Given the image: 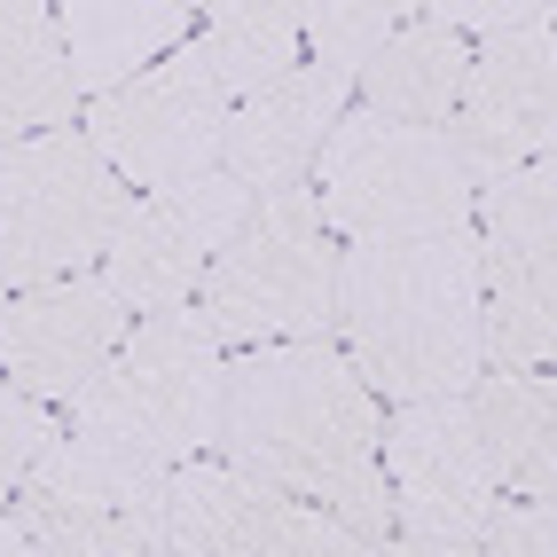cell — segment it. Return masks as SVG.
<instances>
[{
  "instance_id": "21",
  "label": "cell",
  "mask_w": 557,
  "mask_h": 557,
  "mask_svg": "<svg viewBox=\"0 0 557 557\" xmlns=\"http://www.w3.org/2000/svg\"><path fill=\"white\" fill-rule=\"evenodd\" d=\"M408 24L400 0H299V48H314V71L330 79H361L377 48Z\"/></svg>"
},
{
  "instance_id": "22",
  "label": "cell",
  "mask_w": 557,
  "mask_h": 557,
  "mask_svg": "<svg viewBox=\"0 0 557 557\" xmlns=\"http://www.w3.org/2000/svg\"><path fill=\"white\" fill-rule=\"evenodd\" d=\"M48 440H55V417H48V408L0 385V510L16 503V487H24V471H32V456H40Z\"/></svg>"
},
{
  "instance_id": "20",
  "label": "cell",
  "mask_w": 557,
  "mask_h": 557,
  "mask_svg": "<svg viewBox=\"0 0 557 557\" xmlns=\"http://www.w3.org/2000/svg\"><path fill=\"white\" fill-rule=\"evenodd\" d=\"M197 55L212 63V79L228 87V102L275 87L283 71H299V0H228V9L197 16Z\"/></svg>"
},
{
  "instance_id": "3",
  "label": "cell",
  "mask_w": 557,
  "mask_h": 557,
  "mask_svg": "<svg viewBox=\"0 0 557 557\" xmlns=\"http://www.w3.org/2000/svg\"><path fill=\"white\" fill-rule=\"evenodd\" d=\"M220 400H228V354L205 307L134 314L119 354L71 393V432L95 448H119L134 463H197L220 440Z\"/></svg>"
},
{
  "instance_id": "12",
  "label": "cell",
  "mask_w": 557,
  "mask_h": 557,
  "mask_svg": "<svg viewBox=\"0 0 557 557\" xmlns=\"http://www.w3.org/2000/svg\"><path fill=\"white\" fill-rule=\"evenodd\" d=\"M440 134L456 141L471 181H495V173L549 158V141H557V24L479 40Z\"/></svg>"
},
{
  "instance_id": "8",
  "label": "cell",
  "mask_w": 557,
  "mask_h": 557,
  "mask_svg": "<svg viewBox=\"0 0 557 557\" xmlns=\"http://www.w3.org/2000/svg\"><path fill=\"white\" fill-rule=\"evenodd\" d=\"M228 87L212 79V63L197 55V40L150 63L141 79L110 87L79 110V134L102 150V165L126 189H165V181H197L220 165V134H228Z\"/></svg>"
},
{
  "instance_id": "13",
  "label": "cell",
  "mask_w": 557,
  "mask_h": 557,
  "mask_svg": "<svg viewBox=\"0 0 557 557\" xmlns=\"http://www.w3.org/2000/svg\"><path fill=\"white\" fill-rule=\"evenodd\" d=\"M126 307L110 299L102 275H71V283H40V290H9L0 299V385L24 400H63L79 393L95 369L119 354L126 338Z\"/></svg>"
},
{
  "instance_id": "9",
  "label": "cell",
  "mask_w": 557,
  "mask_h": 557,
  "mask_svg": "<svg viewBox=\"0 0 557 557\" xmlns=\"http://www.w3.org/2000/svg\"><path fill=\"white\" fill-rule=\"evenodd\" d=\"M251 212V189L236 173H197V181H165V189H141L119 220V236H110L102 251V283L110 299H119L126 314H165V307H189L205 268L220 259V244H228L244 228Z\"/></svg>"
},
{
  "instance_id": "10",
  "label": "cell",
  "mask_w": 557,
  "mask_h": 557,
  "mask_svg": "<svg viewBox=\"0 0 557 557\" xmlns=\"http://www.w3.org/2000/svg\"><path fill=\"white\" fill-rule=\"evenodd\" d=\"M377 471H385V503H393V527L417 534V542H479L487 510L503 503L495 487V463L471 432V408L463 400H408L385 417L377 440Z\"/></svg>"
},
{
  "instance_id": "4",
  "label": "cell",
  "mask_w": 557,
  "mask_h": 557,
  "mask_svg": "<svg viewBox=\"0 0 557 557\" xmlns=\"http://www.w3.org/2000/svg\"><path fill=\"white\" fill-rule=\"evenodd\" d=\"M338 236L322 228L314 189L251 197L244 228L220 244L197 283V307L220 330V346H322L338 330Z\"/></svg>"
},
{
  "instance_id": "24",
  "label": "cell",
  "mask_w": 557,
  "mask_h": 557,
  "mask_svg": "<svg viewBox=\"0 0 557 557\" xmlns=\"http://www.w3.org/2000/svg\"><path fill=\"white\" fill-rule=\"evenodd\" d=\"M440 16H448V24L463 32V40H471V32L503 40V32H549V24H557L549 9H510V0H487V9H440Z\"/></svg>"
},
{
  "instance_id": "28",
  "label": "cell",
  "mask_w": 557,
  "mask_h": 557,
  "mask_svg": "<svg viewBox=\"0 0 557 557\" xmlns=\"http://www.w3.org/2000/svg\"><path fill=\"white\" fill-rule=\"evenodd\" d=\"M0 299H9V283H0Z\"/></svg>"
},
{
  "instance_id": "16",
  "label": "cell",
  "mask_w": 557,
  "mask_h": 557,
  "mask_svg": "<svg viewBox=\"0 0 557 557\" xmlns=\"http://www.w3.org/2000/svg\"><path fill=\"white\" fill-rule=\"evenodd\" d=\"M471 432L495 463V487L518 503H549L557 479V385L549 369H487L471 393Z\"/></svg>"
},
{
  "instance_id": "6",
  "label": "cell",
  "mask_w": 557,
  "mask_h": 557,
  "mask_svg": "<svg viewBox=\"0 0 557 557\" xmlns=\"http://www.w3.org/2000/svg\"><path fill=\"white\" fill-rule=\"evenodd\" d=\"M134 189L102 165V150L63 126L0 150V283L40 290L102 268Z\"/></svg>"
},
{
  "instance_id": "15",
  "label": "cell",
  "mask_w": 557,
  "mask_h": 557,
  "mask_svg": "<svg viewBox=\"0 0 557 557\" xmlns=\"http://www.w3.org/2000/svg\"><path fill=\"white\" fill-rule=\"evenodd\" d=\"M197 16L205 9H189V0H63L55 32H63L79 102H95L110 87L141 79L150 63L181 55V48L197 40Z\"/></svg>"
},
{
  "instance_id": "5",
  "label": "cell",
  "mask_w": 557,
  "mask_h": 557,
  "mask_svg": "<svg viewBox=\"0 0 557 557\" xmlns=\"http://www.w3.org/2000/svg\"><path fill=\"white\" fill-rule=\"evenodd\" d=\"M322 205V228L346 244H408V236H448L471 220L479 181L463 173L456 141L440 126H393L346 110L330 126L322 158L307 173Z\"/></svg>"
},
{
  "instance_id": "18",
  "label": "cell",
  "mask_w": 557,
  "mask_h": 557,
  "mask_svg": "<svg viewBox=\"0 0 557 557\" xmlns=\"http://www.w3.org/2000/svg\"><path fill=\"white\" fill-rule=\"evenodd\" d=\"M471 244H479V290L495 283H557V165L534 158L518 173L479 181L471 197Z\"/></svg>"
},
{
  "instance_id": "26",
  "label": "cell",
  "mask_w": 557,
  "mask_h": 557,
  "mask_svg": "<svg viewBox=\"0 0 557 557\" xmlns=\"http://www.w3.org/2000/svg\"><path fill=\"white\" fill-rule=\"evenodd\" d=\"M0 557H55V549H48L40 534H24V527H16V518H9V510H0Z\"/></svg>"
},
{
  "instance_id": "19",
  "label": "cell",
  "mask_w": 557,
  "mask_h": 557,
  "mask_svg": "<svg viewBox=\"0 0 557 557\" xmlns=\"http://www.w3.org/2000/svg\"><path fill=\"white\" fill-rule=\"evenodd\" d=\"M71 119H79V87H71L55 9L0 0V150L32 134H63Z\"/></svg>"
},
{
  "instance_id": "7",
  "label": "cell",
  "mask_w": 557,
  "mask_h": 557,
  "mask_svg": "<svg viewBox=\"0 0 557 557\" xmlns=\"http://www.w3.org/2000/svg\"><path fill=\"white\" fill-rule=\"evenodd\" d=\"M9 518L24 534H40L55 557H141V549H165V471L55 424V440L24 471Z\"/></svg>"
},
{
  "instance_id": "27",
  "label": "cell",
  "mask_w": 557,
  "mask_h": 557,
  "mask_svg": "<svg viewBox=\"0 0 557 557\" xmlns=\"http://www.w3.org/2000/svg\"><path fill=\"white\" fill-rule=\"evenodd\" d=\"M141 557H173V549H141Z\"/></svg>"
},
{
  "instance_id": "11",
  "label": "cell",
  "mask_w": 557,
  "mask_h": 557,
  "mask_svg": "<svg viewBox=\"0 0 557 557\" xmlns=\"http://www.w3.org/2000/svg\"><path fill=\"white\" fill-rule=\"evenodd\" d=\"M165 549L173 557H377L330 510L251 487L228 463H173L165 471Z\"/></svg>"
},
{
  "instance_id": "25",
  "label": "cell",
  "mask_w": 557,
  "mask_h": 557,
  "mask_svg": "<svg viewBox=\"0 0 557 557\" xmlns=\"http://www.w3.org/2000/svg\"><path fill=\"white\" fill-rule=\"evenodd\" d=\"M377 557H479V549H463V542H417V534H385V542H377Z\"/></svg>"
},
{
  "instance_id": "14",
  "label": "cell",
  "mask_w": 557,
  "mask_h": 557,
  "mask_svg": "<svg viewBox=\"0 0 557 557\" xmlns=\"http://www.w3.org/2000/svg\"><path fill=\"white\" fill-rule=\"evenodd\" d=\"M346 79H330V71L299 63L283 71L275 87H259L228 110V134H220V173H236L251 197H275V189H299L314 173L330 126L346 119Z\"/></svg>"
},
{
  "instance_id": "17",
  "label": "cell",
  "mask_w": 557,
  "mask_h": 557,
  "mask_svg": "<svg viewBox=\"0 0 557 557\" xmlns=\"http://www.w3.org/2000/svg\"><path fill=\"white\" fill-rule=\"evenodd\" d=\"M471 71V40L440 9H408V24L377 48V63L361 71V110L393 126H448L456 87Z\"/></svg>"
},
{
  "instance_id": "23",
  "label": "cell",
  "mask_w": 557,
  "mask_h": 557,
  "mask_svg": "<svg viewBox=\"0 0 557 557\" xmlns=\"http://www.w3.org/2000/svg\"><path fill=\"white\" fill-rule=\"evenodd\" d=\"M471 549L479 557H557V518H549V503H495Z\"/></svg>"
},
{
  "instance_id": "2",
  "label": "cell",
  "mask_w": 557,
  "mask_h": 557,
  "mask_svg": "<svg viewBox=\"0 0 557 557\" xmlns=\"http://www.w3.org/2000/svg\"><path fill=\"white\" fill-rule=\"evenodd\" d=\"M338 354L354 377L408 408V400H463L479 361V244L471 220L448 236L408 244H346L338 251Z\"/></svg>"
},
{
  "instance_id": "1",
  "label": "cell",
  "mask_w": 557,
  "mask_h": 557,
  "mask_svg": "<svg viewBox=\"0 0 557 557\" xmlns=\"http://www.w3.org/2000/svg\"><path fill=\"white\" fill-rule=\"evenodd\" d=\"M377 440H385V408L330 338L322 346H251L228 361L212 463L244 471L268 495L330 510L361 542L393 534Z\"/></svg>"
}]
</instances>
